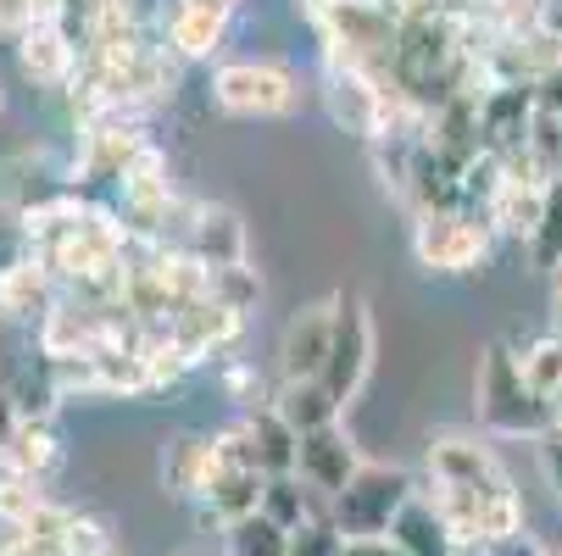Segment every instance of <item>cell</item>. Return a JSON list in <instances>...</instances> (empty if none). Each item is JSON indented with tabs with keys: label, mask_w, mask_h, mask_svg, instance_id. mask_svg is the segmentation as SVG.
Listing matches in <instances>:
<instances>
[{
	"label": "cell",
	"mask_w": 562,
	"mask_h": 556,
	"mask_svg": "<svg viewBox=\"0 0 562 556\" xmlns=\"http://www.w3.org/2000/svg\"><path fill=\"white\" fill-rule=\"evenodd\" d=\"M473 407H479V423L491 434H507V440H546L551 434V401L529 389L518 356L507 345H485L479 351V373H473Z\"/></svg>",
	"instance_id": "6da1fadb"
},
{
	"label": "cell",
	"mask_w": 562,
	"mask_h": 556,
	"mask_svg": "<svg viewBox=\"0 0 562 556\" xmlns=\"http://www.w3.org/2000/svg\"><path fill=\"white\" fill-rule=\"evenodd\" d=\"M418 501V479L407 467H390V462H368L357 479L346 485V496L329 501V523L346 534V540H373V534H390L395 518Z\"/></svg>",
	"instance_id": "7a4b0ae2"
},
{
	"label": "cell",
	"mask_w": 562,
	"mask_h": 556,
	"mask_svg": "<svg viewBox=\"0 0 562 556\" xmlns=\"http://www.w3.org/2000/svg\"><path fill=\"white\" fill-rule=\"evenodd\" d=\"M424 467H429V490L468 496V501H485V507L518 501L507 467L491 456V445H479L473 434H435Z\"/></svg>",
	"instance_id": "3957f363"
},
{
	"label": "cell",
	"mask_w": 562,
	"mask_h": 556,
	"mask_svg": "<svg viewBox=\"0 0 562 556\" xmlns=\"http://www.w3.org/2000/svg\"><path fill=\"white\" fill-rule=\"evenodd\" d=\"M212 101L234 117H284L295 112L301 84L279 61H223L212 72Z\"/></svg>",
	"instance_id": "277c9868"
},
{
	"label": "cell",
	"mask_w": 562,
	"mask_h": 556,
	"mask_svg": "<svg viewBox=\"0 0 562 556\" xmlns=\"http://www.w3.org/2000/svg\"><path fill=\"white\" fill-rule=\"evenodd\" d=\"M413 257L429 273H473L491 257V223H479L473 212H418Z\"/></svg>",
	"instance_id": "5b68a950"
},
{
	"label": "cell",
	"mask_w": 562,
	"mask_h": 556,
	"mask_svg": "<svg viewBox=\"0 0 562 556\" xmlns=\"http://www.w3.org/2000/svg\"><path fill=\"white\" fill-rule=\"evenodd\" d=\"M368 367H373V317H368V300L357 290H335V345H329L324 384H329V395L340 407L357 401V389L368 384Z\"/></svg>",
	"instance_id": "8992f818"
},
{
	"label": "cell",
	"mask_w": 562,
	"mask_h": 556,
	"mask_svg": "<svg viewBox=\"0 0 562 556\" xmlns=\"http://www.w3.org/2000/svg\"><path fill=\"white\" fill-rule=\"evenodd\" d=\"M145 150H150V139L134 117H95V123H85V139H78L72 184H123L139 168Z\"/></svg>",
	"instance_id": "52a82bcc"
},
{
	"label": "cell",
	"mask_w": 562,
	"mask_h": 556,
	"mask_svg": "<svg viewBox=\"0 0 562 556\" xmlns=\"http://www.w3.org/2000/svg\"><path fill=\"white\" fill-rule=\"evenodd\" d=\"M329 345H335V295L301 306L290 324H284V340H279V384L324 378Z\"/></svg>",
	"instance_id": "ba28073f"
},
{
	"label": "cell",
	"mask_w": 562,
	"mask_h": 556,
	"mask_svg": "<svg viewBox=\"0 0 562 556\" xmlns=\"http://www.w3.org/2000/svg\"><path fill=\"white\" fill-rule=\"evenodd\" d=\"M368 462H362V451H357V440L340 429V423H329V429H317V434H301V456H295V479L317 496V501H335V496H346V485L357 479Z\"/></svg>",
	"instance_id": "9c48e42d"
},
{
	"label": "cell",
	"mask_w": 562,
	"mask_h": 556,
	"mask_svg": "<svg viewBox=\"0 0 562 556\" xmlns=\"http://www.w3.org/2000/svg\"><path fill=\"white\" fill-rule=\"evenodd\" d=\"M262 490H268V473L223 462V467H217V479L206 485V496L195 501V507H201V523L228 534L234 523H246V518L262 512Z\"/></svg>",
	"instance_id": "30bf717a"
},
{
	"label": "cell",
	"mask_w": 562,
	"mask_h": 556,
	"mask_svg": "<svg viewBox=\"0 0 562 556\" xmlns=\"http://www.w3.org/2000/svg\"><path fill=\"white\" fill-rule=\"evenodd\" d=\"M184 251L217 273V268H246V223H239V212L228 206H195L190 217V234H184Z\"/></svg>",
	"instance_id": "8fae6325"
},
{
	"label": "cell",
	"mask_w": 562,
	"mask_h": 556,
	"mask_svg": "<svg viewBox=\"0 0 562 556\" xmlns=\"http://www.w3.org/2000/svg\"><path fill=\"white\" fill-rule=\"evenodd\" d=\"M56 273L40 257H18L12 268H0V317L12 324H45L56 311Z\"/></svg>",
	"instance_id": "7c38bea8"
},
{
	"label": "cell",
	"mask_w": 562,
	"mask_h": 556,
	"mask_svg": "<svg viewBox=\"0 0 562 556\" xmlns=\"http://www.w3.org/2000/svg\"><path fill=\"white\" fill-rule=\"evenodd\" d=\"M239 324H246V317L228 311V306H217V300L206 295V300H195V306H184V311L173 317L168 334H173V345H179L190 362H206V356H223V351L239 340Z\"/></svg>",
	"instance_id": "4fadbf2b"
},
{
	"label": "cell",
	"mask_w": 562,
	"mask_h": 556,
	"mask_svg": "<svg viewBox=\"0 0 562 556\" xmlns=\"http://www.w3.org/2000/svg\"><path fill=\"white\" fill-rule=\"evenodd\" d=\"M228 12L234 0H173L168 18H162V34H168V50L173 56H212L223 29H228Z\"/></svg>",
	"instance_id": "5bb4252c"
},
{
	"label": "cell",
	"mask_w": 562,
	"mask_h": 556,
	"mask_svg": "<svg viewBox=\"0 0 562 556\" xmlns=\"http://www.w3.org/2000/svg\"><path fill=\"white\" fill-rule=\"evenodd\" d=\"M18 67L34 78V84H72L78 72V45L61 34L56 18H40L18 34Z\"/></svg>",
	"instance_id": "9a60e30c"
},
{
	"label": "cell",
	"mask_w": 562,
	"mask_h": 556,
	"mask_svg": "<svg viewBox=\"0 0 562 556\" xmlns=\"http://www.w3.org/2000/svg\"><path fill=\"white\" fill-rule=\"evenodd\" d=\"M217 467H223L217 434H179V440H168V451H162V479H168V490L184 496V501H201V496H206V485L217 479Z\"/></svg>",
	"instance_id": "2e32d148"
},
{
	"label": "cell",
	"mask_w": 562,
	"mask_h": 556,
	"mask_svg": "<svg viewBox=\"0 0 562 556\" xmlns=\"http://www.w3.org/2000/svg\"><path fill=\"white\" fill-rule=\"evenodd\" d=\"M239 429H246V440H251V462L268 473V479H284V473H295L301 434H295V429L279 418V407H273V401H262V407H246Z\"/></svg>",
	"instance_id": "e0dca14e"
},
{
	"label": "cell",
	"mask_w": 562,
	"mask_h": 556,
	"mask_svg": "<svg viewBox=\"0 0 562 556\" xmlns=\"http://www.w3.org/2000/svg\"><path fill=\"white\" fill-rule=\"evenodd\" d=\"M0 467L45 485L50 473L61 467V440H56L50 418H23V423H18V434L7 440V451H0Z\"/></svg>",
	"instance_id": "ac0fdd59"
},
{
	"label": "cell",
	"mask_w": 562,
	"mask_h": 556,
	"mask_svg": "<svg viewBox=\"0 0 562 556\" xmlns=\"http://www.w3.org/2000/svg\"><path fill=\"white\" fill-rule=\"evenodd\" d=\"M273 407H279V418H284L295 434H317V429L340 423V401L329 395V384H324V378L279 384V389H273Z\"/></svg>",
	"instance_id": "d6986e66"
},
{
	"label": "cell",
	"mask_w": 562,
	"mask_h": 556,
	"mask_svg": "<svg viewBox=\"0 0 562 556\" xmlns=\"http://www.w3.org/2000/svg\"><path fill=\"white\" fill-rule=\"evenodd\" d=\"M390 534H395V545L407 551V556H457V551H462V545L451 540V529L440 523V512L429 507V496H424V490H418V501H413L407 512L395 518V529H390Z\"/></svg>",
	"instance_id": "ffe728a7"
},
{
	"label": "cell",
	"mask_w": 562,
	"mask_h": 556,
	"mask_svg": "<svg viewBox=\"0 0 562 556\" xmlns=\"http://www.w3.org/2000/svg\"><path fill=\"white\" fill-rule=\"evenodd\" d=\"M262 518H273L279 529H306V523H317V518H329V501L317 507V496L295 479V473H284V479H268V490H262Z\"/></svg>",
	"instance_id": "44dd1931"
},
{
	"label": "cell",
	"mask_w": 562,
	"mask_h": 556,
	"mask_svg": "<svg viewBox=\"0 0 562 556\" xmlns=\"http://www.w3.org/2000/svg\"><path fill=\"white\" fill-rule=\"evenodd\" d=\"M45 507H50V496H45L40 479H23V473H7V467H0V529H7V534H23Z\"/></svg>",
	"instance_id": "7402d4cb"
},
{
	"label": "cell",
	"mask_w": 562,
	"mask_h": 556,
	"mask_svg": "<svg viewBox=\"0 0 562 556\" xmlns=\"http://www.w3.org/2000/svg\"><path fill=\"white\" fill-rule=\"evenodd\" d=\"M228 556H290V529H279L273 518H246V523H234L223 534Z\"/></svg>",
	"instance_id": "603a6c76"
},
{
	"label": "cell",
	"mask_w": 562,
	"mask_h": 556,
	"mask_svg": "<svg viewBox=\"0 0 562 556\" xmlns=\"http://www.w3.org/2000/svg\"><path fill=\"white\" fill-rule=\"evenodd\" d=\"M518 367H524V378H529V389L540 395V401H551V395L562 389V334H546V340L524 345Z\"/></svg>",
	"instance_id": "cb8c5ba5"
},
{
	"label": "cell",
	"mask_w": 562,
	"mask_h": 556,
	"mask_svg": "<svg viewBox=\"0 0 562 556\" xmlns=\"http://www.w3.org/2000/svg\"><path fill=\"white\" fill-rule=\"evenodd\" d=\"M529 257L540 273H562V179L546 190V212H540V228L529 240Z\"/></svg>",
	"instance_id": "d4e9b609"
},
{
	"label": "cell",
	"mask_w": 562,
	"mask_h": 556,
	"mask_svg": "<svg viewBox=\"0 0 562 556\" xmlns=\"http://www.w3.org/2000/svg\"><path fill=\"white\" fill-rule=\"evenodd\" d=\"M206 295H212L217 306H228V311L246 317V311L262 300V284H257L251 268H217V273H206Z\"/></svg>",
	"instance_id": "484cf974"
},
{
	"label": "cell",
	"mask_w": 562,
	"mask_h": 556,
	"mask_svg": "<svg viewBox=\"0 0 562 556\" xmlns=\"http://www.w3.org/2000/svg\"><path fill=\"white\" fill-rule=\"evenodd\" d=\"M340 545H346V534L329 518H317V523L290 534V556H340Z\"/></svg>",
	"instance_id": "4316f807"
},
{
	"label": "cell",
	"mask_w": 562,
	"mask_h": 556,
	"mask_svg": "<svg viewBox=\"0 0 562 556\" xmlns=\"http://www.w3.org/2000/svg\"><path fill=\"white\" fill-rule=\"evenodd\" d=\"M535 106H540V112H551V117H562V61H557L551 72H540V78H535Z\"/></svg>",
	"instance_id": "83f0119b"
},
{
	"label": "cell",
	"mask_w": 562,
	"mask_h": 556,
	"mask_svg": "<svg viewBox=\"0 0 562 556\" xmlns=\"http://www.w3.org/2000/svg\"><path fill=\"white\" fill-rule=\"evenodd\" d=\"M340 556H407L395 545V534H373V540H346Z\"/></svg>",
	"instance_id": "f1b7e54d"
},
{
	"label": "cell",
	"mask_w": 562,
	"mask_h": 556,
	"mask_svg": "<svg viewBox=\"0 0 562 556\" xmlns=\"http://www.w3.org/2000/svg\"><path fill=\"white\" fill-rule=\"evenodd\" d=\"M18 423H23V407H18V395L0 384V451H7V440L18 434Z\"/></svg>",
	"instance_id": "f546056e"
},
{
	"label": "cell",
	"mask_w": 562,
	"mask_h": 556,
	"mask_svg": "<svg viewBox=\"0 0 562 556\" xmlns=\"http://www.w3.org/2000/svg\"><path fill=\"white\" fill-rule=\"evenodd\" d=\"M29 29V0H0V34H23Z\"/></svg>",
	"instance_id": "4dcf8cb0"
},
{
	"label": "cell",
	"mask_w": 562,
	"mask_h": 556,
	"mask_svg": "<svg viewBox=\"0 0 562 556\" xmlns=\"http://www.w3.org/2000/svg\"><path fill=\"white\" fill-rule=\"evenodd\" d=\"M546 473H551V490H557V507H562V440H546Z\"/></svg>",
	"instance_id": "1f68e13d"
},
{
	"label": "cell",
	"mask_w": 562,
	"mask_h": 556,
	"mask_svg": "<svg viewBox=\"0 0 562 556\" xmlns=\"http://www.w3.org/2000/svg\"><path fill=\"white\" fill-rule=\"evenodd\" d=\"M61 7H67V0H29V23H40V18H61Z\"/></svg>",
	"instance_id": "d6a6232c"
},
{
	"label": "cell",
	"mask_w": 562,
	"mask_h": 556,
	"mask_svg": "<svg viewBox=\"0 0 562 556\" xmlns=\"http://www.w3.org/2000/svg\"><path fill=\"white\" fill-rule=\"evenodd\" d=\"M0 556H45V551H34L29 540H7V545H0Z\"/></svg>",
	"instance_id": "836d02e7"
},
{
	"label": "cell",
	"mask_w": 562,
	"mask_h": 556,
	"mask_svg": "<svg viewBox=\"0 0 562 556\" xmlns=\"http://www.w3.org/2000/svg\"><path fill=\"white\" fill-rule=\"evenodd\" d=\"M551 429H557V434H562V389H557V395H551Z\"/></svg>",
	"instance_id": "e575fe53"
},
{
	"label": "cell",
	"mask_w": 562,
	"mask_h": 556,
	"mask_svg": "<svg viewBox=\"0 0 562 556\" xmlns=\"http://www.w3.org/2000/svg\"><path fill=\"white\" fill-rule=\"evenodd\" d=\"M557 7H562V0H557Z\"/></svg>",
	"instance_id": "d590c367"
},
{
	"label": "cell",
	"mask_w": 562,
	"mask_h": 556,
	"mask_svg": "<svg viewBox=\"0 0 562 556\" xmlns=\"http://www.w3.org/2000/svg\"><path fill=\"white\" fill-rule=\"evenodd\" d=\"M557 440H562V434H557Z\"/></svg>",
	"instance_id": "8d00e7d4"
},
{
	"label": "cell",
	"mask_w": 562,
	"mask_h": 556,
	"mask_svg": "<svg viewBox=\"0 0 562 556\" xmlns=\"http://www.w3.org/2000/svg\"><path fill=\"white\" fill-rule=\"evenodd\" d=\"M112 556H117V551H112Z\"/></svg>",
	"instance_id": "74e56055"
}]
</instances>
